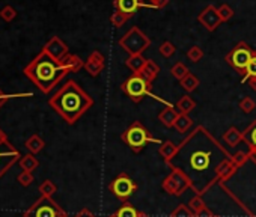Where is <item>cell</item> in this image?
I'll return each instance as SVG.
<instances>
[{
    "label": "cell",
    "instance_id": "cell-30",
    "mask_svg": "<svg viewBox=\"0 0 256 217\" xmlns=\"http://www.w3.org/2000/svg\"><path fill=\"white\" fill-rule=\"evenodd\" d=\"M158 52H160V54H162L163 58L169 59V58H172V56L175 54V52H176V47H175V46H174L170 41H164V42L160 46Z\"/></svg>",
    "mask_w": 256,
    "mask_h": 217
},
{
    "label": "cell",
    "instance_id": "cell-14",
    "mask_svg": "<svg viewBox=\"0 0 256 217\" xmlns=\"http://www.w3.org/2000/svg\"><path fill=\"white\" fill-rule=\"evenodd\" d=\"M106 65V59L100 52H92L88 58V60L84 62V70L92 76L96 77L98 74H101V71L104 70Z\"/></svg>",
    "mask_w": 256,
    "mask_h": 217
},
{
    "label": "cell",
    "instance_id": "cell-27",
    "mask_svg": "<svg viewBox=\"0 0 256 217\" xmlns=\"http://www.w3.org/2000/svg\"><path fill=\"white\" fill-rule=\"evenodd\" d=\"M170 72H172V76L176 78V80H182L188 72H190V70L187 68V65L186 64H182V62H176L174 66H172V70H170Z\"/></svg>",
    "mask_w": 256,
    "mask_h": 217
},
{
    "label": "cell",
    "instance_id": "cell-29",
    "mask_svg": "<svg viewBox=\"0 0 256 217\" xmlns=\"http://www.w3.org/2000/svg\"><path fill=\"white\" fill-rule=\"evenodd\" d=\"M170 217H194V212L188 208V205L181 204L170 212Z\"/></svg>",
    "mask_w": 256,
    "mask_h": 217
},
{
    "label": "cell",
    "instance_id": "cell-3",
    "mask_svg": "<svg viewBox=\"0 0 256 217\" xmlns=\"http://www.w3.org/2000/svg\"><path fill=\"white\" fill-rule=\"evenodd\" d=\"M24 74L44 94H48L68 74V70L60 64V60L54 59L46 50H42L24 68Z\"/></svg>",
    "mask_w": 256,
    "mask_h": 217
},
{
    "label": "cell",
    "instance_id": "cell-15",
    "mask_svg": "<svg viewBox=\"0 0 256 217\" xmlns=\"http://www.w3.org/2000/svg\"><path fill=\"white\" fill-rule=\"evenodd\" d=\"M44 50H46L50 56H53L54 59H58V60H60L65 54H68V47H66V44H65L60 38H58V36H53V38L46 44Z\"/></svg>",
    "mask_w": 256,
    "mask_h": 217
},
{
    "label": "cell",
    "instance_id": "cell-2",
    "mask_svg": "<svg viewBox=\"0 0 256 217\" xmlns=\"http://www.w3.org/2000/svg\"><path fill=\"white\" fill-rule=\"evenodd\" d=\"M48 102L68 124H74L94 106L92 96L72 80L65 83Z\"/></svg>",
    "mask_w": 256,
    "mask_h": 217
},
{
    "label": "cell",
    "instance_id": "cell-10",
    "mask_svg": "<svg viewBox=\"0 0 256 217\" xmlns=\"http://www.w3.org/2000/svg\"><path fill=\"white\" fill-rule=\"evenodd\" d=\"M108 188H110V192H112L116 198L125 200V199H128V198H130V196L138 190V184H136L130 176H128L126 174H120V175H118V176L108 184Z\"/></svg>",
    "mask_w": 256,
    "mask_h": 217
},
{
    "label": "cell",
    "instance_id": "cell-18",
    "mask_svg": "<svg viewBox=\"0 0 256 217\" xmlns=\"http://www.w3.org/2000/svg\"><path fill=\"white\" fill-rule=\"evenodd\" d=\"M158 74H160V66H158L154 60H146L144 70L140 71V76H142L148 83H151V84H152V82L158 77Z\"/></svg>",
    "mask_w": 256,
    "mask_h": 217
},
{
    "label": "cell",
    "instance_id": "cell-12",
    "mask_svg": "<svg viewBox=\"0 0 256 217\" xmlns=\"http://www.w3.org/2000/svg\"><path fill=\"white\" fill-rule=\"evenodd\" d=\"M198 20H199V23H200L208 32H214V30L223 23L222 18H220V16H218V10H217L216 6H212V5L206 6V8L199 14Z\"/></svg>",
    "mask_w": 256,
    "mask_h": 217
},
{
    "label": "cell",
    "instance_id": "cell-21",
    "mask_svg": "<svg viewBox=\"0 0 256 217\" xmlns=\"http://www.w3.org/2000/svg\"><path fill=\"white\" fill-rule=\"evenodd\" d=\"M242 139L248 150H256V120L242 132Z\"/></svg>",
    "mask_w": 256,
    "mask_h": 217
},
{
    "label": "cell",
    "instance_id": "cell-13",
    "mask_svg": "<svg viewBox=\"0 0 256 217\" xmlns=\"http://www.w3.org/2000/svg\"><path fill=\"white\" fill-rule=\"evenodd\" d=\"M114 6H116L118 11H120V12H122L124 16H126L128 18L133 17L142 6L151 8V5H150L148 2L144 4L142 0H116V2H114Z\"/></svg>",
    "mask_w": 256,
    "mask_h": 217
},
{
    "label": "cell",
    "instance_id": "cell-39",
    "mask_svg": "<svg viewBox=\"0 0 256 217\" xmlns=\"http://www.w3.org/2000/svg\"><path fill=\"white\" fill-rule=\"evenodd\" d=\"M214 214L211 212V210L210 208H206V206H204L202 210H199L198 212H194V217H212Z\"/></svg>",
    "mask_w": 256,
    "mask_h": 217
},
{
    "label": "cell",
    "instance_id": "cell-11",
    "mask_svg": "<svg viewBox=\"0 0 256 217\" xmlns=\"http://www.w3.org/2000/svg\"><path fill=\"white\" fill-rule=\"evenodd\" d=\"M162 187L166 193L172 194V196H181L188 187V180L178 170H172L170 175H168L164 178V181L162 182Z\"/></svg>",
    "mask_w": 256,
    "mask_h": 217
},
{
    "label": "cell",
    "instance_id": "cell-19",
    "mask_svg": "<svg viewBox=\"0 0 256 217\" xmlns=\"http://www.w3.org/2000/svg\"><path fill=\"white\" fill-rule=\"evenodd\" d=\"M148 59H145L142 54H133L125 60V65L130 68L134 74H140V71L144 70L145 64Z\"/></svg>",
    "mask_w": 256,
    "mask_h": 217
},
{
    "label": "cell",
    "instance_id": "cell-5",
    "mask_svg": "<svg viewBox=\"0 0 256 217\" xmlns=\"http://www.w3.org/2000/svg\"><path fill=\"white\" fill-rule=\"evenodd\" d=\"M118 44L130 54H142L146 48H150L151 46V40L139 29V28H132L130 30H128L119 41Z\"/></svg>",
    "mask_w": 256,
    "mask_h": 217
},
{
    "label": "cell",
    "instance_id": "cell-35",
    "mask_svg": "<svg viewBox=\"0 0 256 217\" xmlns=\"http://www.w3.org/2000/svg\"><path fill=\"white\" fill-rule=\"evenodd\" d=\"M218 16H220L222 22H228V20H230V18L234 17V10H232L229 5L223 4V5L218 8Z\"/></svg>",
    "mask_w": 256,
    "mask_h": 217
},
{
    "label": "cell",
    "instance_id": "cell-45",
    "mask_svg": "<svg viewBox=\"0 0 256 217\" xmlns=\"http://www.w3.org/2000/svg\"><path fill=\"white\" fill-rule=\"evenodd\" d=\"M212 217H220V216H216V214H214V216H212Z\"/></svg>",
    "mask_w": 256,
    "mask_h": 217
},
{
    "label": "cell",
    "instance_id": "cell-7",
    "mask_svg": "<svg viewBox=\"0 0 256 217\" xmlns=\"http://www.w3.org/2000/svg\"><path fill=\"white\" fill-rule=\"evenodd\" d=\"M151 83H148L140 74H133L122 83V90L130 96L132 101L140 102L144 96L151 94Z\"/></svg>",
    "mask_w": 256,
    "mask_h": 217
},
{
    "label": "cell",
    "instance_id": "cell-26",
    "mask_svg": "<svg viewBox=\"0 0 256 217\" xmlns=\"http://www.w3.org/2000/svg\"><path fill=\"white\" fill-rule=\"evenodd\" d=\"M139 216V211L132 205L125 202L118 211H116V217H138Z\"/></svg>",
    "mask_w": 256,
    "mask_h": 217
},
{
    "label": "cell",
    "instance_id": "cell-8",
    "mask_svg": "<svg viewBox=\"0 0 256 217\" xmlns=\"http://www.w3.org/2000/svg\"><path fill=\"white\" fill-rule=\"evenodd\" d=\"M254 52L246 44V42H240L238 46H235L228 54H226V62L234 66L236 71L240 72H244L248 62L252 60Z\"/></svg>",
    "mask_w": 256,
    "mask_h": 217
},
{
    "label": "cell",
    "instance_id": "cell-16",
    "mask_svg": "<svg viewBox=\"0 0 256 217\" xmlns=\"http://www.w3.org/2000/svg\"><path fill=\"white\" fill-rule=\"evenodd\" d=\"M178 115H180V112L176 110L175 107H172V106H166L163 110L158 114V121H162V124L164 126V127H174L175 126V121H176V118H178Z\"/></svg>",
    "mask_w": 256,
    "mask_h": 217
},
{
    "label": "cell",
    "instance_id": "cell-34",
    "mask_svg": "<svg viewBox=\"0 0 256 217\" xmlns=\"http://www.w3.org/2000/svg\"><path fill=\"white\" fill-rule=\"evenodd\" d=\"M204 206H206V205H205V202H204V199H202L200 194L193 196V198L190 199V202H188V208H190L193 212H198V211L202 210Z\"/></svg>",
    "mask_w": 256,
    "mask_h": 217
},
{
    "label": "cell",
    "instance_id": "cell-28",
    "mask_svg": "<svg viewBox=\"0 0 256 217\" xmlns=\"http://www.w3.org/2000/svg\"><path fill=\"white\" fill-rule=\"evenodd\" d=\"M252 77H256V52H254L252 60L248 62V65H247V68H246V71H244V77H242L241 83L248 82Z\"/></svg>",
    "mask_w": 256,
    "mask_h": 217
},
{
    "label": "cell",
    "instance_id": "cell-25",
    "mask_svg": "<svg viewBox=\"0 0 256 217\" xmlns=\"http://www.w3.org/2000/svg\"><path fill=\"white\" fill-rule=\"evenodd\" d=\"M199 78L194 76V74H192V72H188L182 80H181V86L187 90V92H193L194 89H198V86H199Z\"/></svg>",
    "mask_w": 256,
    "mask_h": 217
},
{
    "label": "cell",
    "instance_id": "cell-43",
    "mask_svg": "<svg viewBox=\"0 0 256 217\" xmlns=\"http://www.w3.org/2000/svg\"><path fill=\"white\" fill-rule=\"evenodd\" d=\"M250 151V158L256 163V150H248Z\"/></svg>",
    "mask_w": 256,
    "mask_h": 217
},
{
    "label": "cell",
    "instance_id": "cell-46",
    "mask_svg": "<svg viewBox=\"0 0 256 217\" xmlns=\"http://www.w3.org/2000/svg\"><path fill=\"white\" fill-rule=\"evenodd\" d=\"M110 217H116V214H113V216H110Z\"/></svg>",
    "mask_w": 256,
    "mask_h": 217
},
{
    "label": "cell",
    "instance_id": "cell-36",
    "mask_svg": "<svg viewBox=\"0 0 256 217\" xmlns=\"http://www.w3.org/2000/svg\"><path fill=\"white\" fill-rule=\"evenodd\" d=\"M0 17H2L5 22H12L17 17V12L12 6H5L2 10V12H0Z\"/></svg>",
    "mask_w": 256,
    "mask_h": 217
},
{
    "label": "cell",
    "instance_id": "cell-9",
    "mask_svg": "<svg viewBox=\"0 0 256 217\" xmlns=\"http://www.w3.org/2000/svg\"><path fill=\"white\" fill-rule=\"evenodd\" d=\"M18 158H20L18 151L6 139L4 132L0 130V176H2Z\"/></svg>",
    "mask_w": 256,
    "mask_h": 217
},
{
    "label": "cell",
    "instance_id": "cell-41",
    "mask_svg": "<svg viewBox=\"0 0 256 217\" xmlns=\"http://www.w3.org/2000/svg\"><path fill=\"white\" fill-rule=\"evenodd\" d=\"M248 86H250V89H252V90H254V92H256V77H252V78L248 80Z\"/></svg>",
    "mask_w": 256,
    "mask_h": 217
},
{
    "label": "cell",
    "instance_id": "cell-4",
    "mask_svg": "<svg viewBox=\"0 0 256 217\" xmlns=\"http://www.w3.org/2000/svg\"><path fill=\"white\" fill-rule=\"evenodd\" d=\"M122 140L130 146L134 152H140L150 142L152 144H160L158 139L152 138L151 133L144 127V124L140 121H134L130 127H128L124 133H122Z\"/></svg>",
    "mask_w": 256,
    "mask_h": 217
},
{
    "label": "cell",
    "instance_id": "cell-1",
    "mask_svg": "<svg viewBox=\"0 0 256 217\" xmlns=\"http://www.w3.org/2000/svg\"><path fill=\"white\" fill-rule=\"evenodd\" d=\"M230 158L228 151L199 126L178 146L174 158L166 162L174 170L181 172L196 194H204L214 182L220 181V168Z\"/></svg>",
    "mask_w": 256,
    "mask_h": 217
},
{
    "label": "cell",
    "instance_id": "cell-40",
    "mask_svg": "<svg viewBox=\"0 0 256 217\" xmlns=\"http://www.w3.org/2000/svg\"><path fill=\"white\" fill-rule=\"evenodd\" d=\"M76 217H95V216H94L89 210H86V208H84V210H82L78 214H76Z\"/></svg>",
    "mask_w": 256,
    "mask_h": 217
},
{
    "label": "cell",
    "instance_id": "cell-33",
    "mask_svg": "<svg viewBox=\"0 0 256 217\" xmlns=\"http://www.w3.org/2000/svg\"><path fill=\"white\" fill-rule=\"evenodd\" d=\"M126 20H128V17L126 16H124L120 11H114L113 14H112V17H110V23L114 26V28H122L125 23H126Z\"/></svg>",
    "mask_w": 256,
    "mask_h": 217
},
{
    "label": "cell",
    "instance_id": "cell-6",
    "mask_svg": "<svg viewBox=\"0 0 256 217\" xmlns=\"http://www.w3.org/2000/svg\"><path fill=\"white\" fill-rule=\"evenodd\" d=\"M24 217H68V216L50 196L44 194L26 211Z\"/></svg>",
    "mask_w": 256,
    "mask_h": 217
},
{
    "label": "cell",
    "instance_id": "cell-20",
    "mask_svg": "<svg viewBox=\"0 0 256 217\" xmlns=\"http://www.w3.org/2000/svg\"><path fill=\"white\" fill-rule=\"evenodd\" d=\"M223 140H224L229 146H236L238 144L244 142L242 133H241L236 127H230L229 130H226V133L223 134Z\"/></svg>",
    "mask_w": 256,
    "mask_h": 217
},
{
    "label": "cell",
    "instance_id": "cell-31",
    "mask_svg": "<svg viewBox=\"0 0 256 217\" xmlns=\"http://www.w3.org/2000/svg\"><path fill=\"white\" fill-rule=\"evenodd\" d=\"M187 58H188V60H190V62L196 64V62H199V60L204 58V50H202L199 46H193V47H190V48H188V52H187Z\"/></svg>",
    "mask_w": 256,
    "mask_h": 217
},
{
    "label": "cell",
    "instance_id": "cell-22",
    "mask_svg": "<svg viewBox=\"0 0 256 217\" xmlns=\"http://www.w3.org/2000/svg\"><path fill=\"white\" fill-rule=\"evenodd\" d=\"M194 107H196V102H194V100H193L190 95H184V96H181V98L176 101V108H178V112H180V114L188 115Z\"/></svg>",
    "mask_w": 256,
    "mask_h": 217
},
{
    "label": "cell",
    "instance_id": "cell-17",
    "mask_svg": "<svg viewBox=\"0 0 256 217\" xmlns=\"http://www.w3.org/2000/svg\"><path fill=\"white\" fill-rule=\"evenodd\" d=\"M60 64L68 70V72H77V71H80L84 66L83 60L78 56H74V54H70V53L65 54L60 59Z\"/></svg>",
    "mask_w": 256,
    "mask_h": 217
},
{
    "label": "cell",
    "instance_id": "cell-23",
    "mask_svg": "<svg viewBox=\"0 0 256 217\" xmlns=\"http://www.w3.org/2000/svg\"><path fill=\"white\" fill-rule=\"evenodd\" d=\"M192 126H193L192 118H190L188 115H186V114H180V115H178V118H176V121H175L174 128H175L178 133L184 134V133H187V132L190 130V127H192Z\"/></svg>",
    "mask_w": 256,
    "mask_h": 217
},
{
    "label": "cell",
    "instance_id": "cell-42",
    "mask_svg": "<svg viewBox=\"0 0 256 217\" xmlns=\"http://www.w3.org/2000/svg\"><path fill=\"white\" fill-rule=\"evenodd\" d=\"M8 98H11V96H10V95H6V94H4L2 90H0V106H2Z\"/></svg>",
    "mask_w": 256,
    "mask_h": 217
},
{
    "label": "cell",
    "instance_id": "cell-38",
    "mask_svg": "<svg viewBox=\"0 0 256 217\" xmlns=\"http://www.w3.org/2000/svg\"><path fill=\"white\" fill-rule=\"evenodd\" d=\"M41 190L44 192V194H46V196H50L52 193H54L56 187H54V186H53V184H52L50 181H47V182H46V184H44V186L41 187Z\"/></svg>",
    "mask_w": 256,
    "mask_h": 217
},
{
    "label": "cell",
    "instance_id": "cell-24",
    "mask_svg": "<svg viewBox=\"0 0 256 217\" xmlns=\"http://www.w3.org/2000/svg\"><path fill=\"white\" fill-rule=\"evenodd\" d=\"M176 151H178V146H176L174 142H170V140L163 142V144L160 145V148H158V154H160L166 162H169L170 158H174L175 154H176Z\"/></svg>",
    "mask_w": 256,
    "mask_h": 217
},
{
    "label": "cell",
    "instance_id": "cell-32",
    "mask_svg": "<svg viewBox=\"0 0 256 217\" xmlns=\"http://www.w3.org/2000/svg\"><path fill=\"white\" fill-rule=\"evenodd\" d=\"M240 108L244 112V114H252L254 108H256V102L250 98V96H244L241 101H240Z\"/></svg>",
    "mask_w": 256,
    "mask_h": 217
},
{
    "label": "cell",
    "instance_id": "cell-44",
    "mask_svg": "<svg viewBox=\"0 0 256 217\" xmlns=\"http://www.w3.org/2000/svg\"><path fill=\"white\" fill-rule=\"evenodd\" d=\"M138 217H150V216H148L146 212H139V216H138Z\"/></svg>",
    "mask_w": 256,
    "mask_h": 217
},
{
    "label": "cell",
    "instance_id": "cell-37",
    "mask_svg": "<svg viewBox=\"0 0 256 217\" xmlns=\"http://www.w3.org/2000/svg\"><path fill=\"white\" fill-rule=\"evenodd\" d=\"M148 4L154 10H163L169 5V0H148Z\"/></svg>",
    "mask_w": 256,
    "mask_h": 217
}]
</instances>
